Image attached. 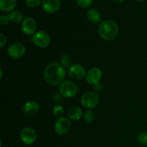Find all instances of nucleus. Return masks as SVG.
<instances>
[{"mask_svg":"<svg viewBox=\"0 0 147 147\" xmlns=\"http://www.w3.org/2000/svg\"><path fill=\"white\" fill-rule=\"evenodd\" d=\"M83 119L87 123H91L95 119L94 113L91 110H87L83 114Z\"/></svg>","mask_w":147,"mask_h":147,"instance_id":"6ab92c4d","label":"nucleus"},{"mask_svg":"<svg viewBox=\"0 0 147 147\" xmlns=\"http://www.w3.org/2000/svg\"><path fill=\"white\" fill-rule=\"evenodd\" d=\"M25 46L21 42H14L10 45L7 49L8 55L11 58L19 59L21 58L25 54Z\"/></svg>","mask_w":147,"mask_h":147,"instance_id":"0eeeda50","label":"nucleus"},{"mask_svg":"<svg viewBox=\"0 0 147 147\" xmlns=\"http://www.w3.org/2000/svg\"><path fill=\"white\" fill-rule=\"evenodd\" d=\"M21 30L23 34L25 35H32L37 30V23L34 18L27 17L24 19L21 24Z\"/></svg>","mask_w":147,"mask_h":147,"instance_id":"1a4fd4ad","label":"nucleus"},{"mask_svg":"<svg viewBox=\"0 0 147 147\" xmlns=\"http://www.w3.org/2000/svg\"><path fill=\"white\" fill-rule=\"evenodd\" d=\"M0 72H1V76H0V78H1V79L2 78V76H3V71H2V69H0Z\"/></svg>","mask_w":147,"mask_h":147,"instance_id":"bb28decb","label":"nucleus"},{"mask_svg":"<svg viewBox=\"0 0 147 147\" xmlns=\"http://www.w3.org/2000/svg\"><path fill=\"white\" fill-rule=\"evenodd\" d=\"M67 115L70 120L77 121L80 120V118L83 116V111L78 106H73L67 111Z\"/></svg>","mask_w":147,"mask_h":147,"instance_id":"4468645a","label":"nucleus"},{"mask_svg":"<svg viewBox=\"0 0 147 147\" xmlns=\"http://www.w3.org/2000/svg\"><path fill=\"white\" fill-rule=\"evenodd\" d=\"M70 63V57L67 55H64L62 57L61 59V65H62L64 66H67Z\"/></svg>","mask_w":147,"mask_h":147,"instance_id":"b1692460","label":"nucleus"},{"mask_svg":"<svg viewBox=\"0 0 147 147\" xmlns=\"http://www.w3.org/2000/svg\"><path fill=\"white\" fill-rule=\"evenodd\" d=\"M9 21H10V20L8 16L1 15V17H0V22H1V25H5L9 22Z\"/></svg>","mask_w":147,"mask_h":147,"instance_id":"393cba45","label":"nucleus"},{"mask_svg":"<svg viewBox=\"0 0 147 147\" xmlns=\"http://www.w3.org/2000/svg\"><path fill=\"white\" fill-rule=\"evenodd\" d=\"M20 139L23 144L27 146H30L37 140V134L32 128L25 127L22 129L20 132Z\"/></svg>","mask_w":147,"mask_h":147,"instance_id":"6e6552de","label":"nucleus"},{"mask_svg":"<svg viewBox=\"0 0 147 147\" xmlns=\"http://www.w3.org/2000/svg\"><path fill=\"white\" fill-rule=\"evenodd\" d=\"M71 128V121L67 117L59 118L55 121L54 126L55 131L59 135H65L68 133Z\"/></svg>","mask_w":147,"mask_h":147,"instance_id":"39448f33","label":"nucleus"},{"mask_svg":"<svg viewBox=\"0 0 147 147\" xmlns=\"http://www.w3.org/2000/svg\"><path fill=\"white\" fill-rule=\"evenodd\" d=\"M7 43V37L4 35V33H0V47L2 48Z\"/></svg>","mask_w":147,"mask_h":147,"instance_id":"5701e85b","label":"nucleus"},{"mask_svg":"<svg viewBox=\"0 0 147 147\" xmlns=\"http://www.w3.org/2000/svg\"><path fill=\"white\" fill-rule=\"evenodd\" d=\"M10 21H11L14 23H20L22 22L23 17H24V14L20 10H14V11H11V12L8 15Z\"/></svg>","mask_w":147,"mask_h":147,"instance_id":"f3484780","label":"nucleus"},{"mask_svg":"<svg viewBox=\"0 0 147 147\" xmlns=\"http://www.w3.org/2000/svg\"><path fill=\"white\" fill-rule=\"evenodd\" d=\"M17 5V0H0V9L3 11H12Z\"/></svg>","mask_w":147,"mask_h":147,"instance_id":"2eb2a0df","label":"nucleus"},{"mask_svg":"<svg viewBox=\"0 0 147 147\" xmlns=\"http://www.w3.org/2000/svg\"><path fill=\"white\" fill-rule=\"evenodd\" d=\"M102 78V71L98 67H92L87 72L86 76V81L90 85H96Z\"/></svg>","mask_w":147,"mask_h":147,"instance_id":"9b49d317","label":"nucleus"},{"mask_svg":"<svg viewBox=\"0 0 147 147\" xmlns=\"http://www.w3.org/2000/svg\"><path fill=\"white\" fill-rule=\"evenodd\" d=\"M68 75L73 80H80L86 77V69L80 64H73L69 67Z\"/></svg>","mask_w":147,"mask_h":147,"instance_id":"9d476101","label":"nucleus"},{"mask_svg":"<svg viewBox=\"0 0 147 147\" xmlns=\"http://www.w3.org/2000/svg\"><path fill=\"white\" fill-rule=\"evenodd\" d=\"M43 75L48 84L57 86L63 82L65 77V69L60 63H52L45 67Z\"/></svg>","mask_w":147,"mask_h":147,"instance_id":"f257e3e1","label":"nucleus"},{"mask_svg":"<svg viewBox=\"0 0 147 147\" xmlns=\"http://www.w3.org/2000/svg\"><path fill=\"white\" fill-rule=\"evenodd\" d=\"M113 1H115V2H116V3H121V2H122L123 1H124V0H113Z\"/></svg>","mask_w":147,"mask_h":147,"instance_id":"a878e982","label":"nucleus"},{"mask_svg":"<svg viewBox=\"0 0 147 147\" xmlns=\"http://www.w3.org/2000/svg\"><path fill=\"white\" fill-rule=\"evenodd\" d=\"M53 113L55 116L60 118L62 117V116H63V113H64V109H63V107L61 105L57 104L55 105V106H53Z\"/></svg>","mask_w":147,"mask_h":147,"instance_id":"a211bd4d","label":"nucleus"},{"mask_svg":"<svg viewBox=\"0 0 147 147\" xmlns=\"http://www.w3.org/2000/svg\"><path fill=\"white\" fill-rule=\"evenodd\" d=\"M40 110V104L37 101L31 100L24 103L23 106L22 111L24 114L27 116H34Z\"/></svg>","mask_w":147,"mask_h":147,"instance_id":"ddd939ff","label":"nucleus"},{"mask_svg":"<svg viewBox=\"0 0 147 147\" xmlns=\"http://www.w3.org/2000/svg\"><path fill=\"white\" fill-rule=\"evenodd\" d=\"M138 1H139V2H143V1H144L145 0H137Z\"/></svg>","mask_w":147,"mask_h":147,"instance_id":"cd10ccee","label":"nucleus"},{"mask_svg":"<svg viewBox=\"0 0 147 147\" xmlns=\"http://www.w3.org/2000/svg\"><path fill=\"white\" fill-rule=\"evenodd\" d=\"M87 17L89 21L95 23V24L100 23L101 21V15H100V12L95 9H90L88 11Z\"/></svg>","mask_w":147,"mask_h":147,"instance_id":"dca6fc26","label":"nucleus"},{"mask_svg":"<svg viewBox=\"0 0 147 147\" xmlns=\"http://www.w3.org/2000/svg\"><path fill=\"white\" fill-rule=\"evenodd\" d=\"M137 139L140 144L147 146V132H142L138 136Z\"/></svg>","mask_w":147,"mask_h":147,"instance_id":"aec40b11","label":"nucleus"},{"mask_svg":"<svg viewBox=\"0 0 147 147\" xmlns=\"http://www.w3.org/2000/svg\"><path fill=\"white\" fill-rule=\"evenodd\" d=\"M80 103L86 109H93L96 107L99 103L98 95L94 91L86 92L80 98Z\"/></svg>","mask_w":147,"mask_h":147,"instance_id":"7ed1b4c3","label":"nucleus"},{"mask_svg":"<svg viewBox=\"0 0 147 147\" xmlns=\"http://www.w3.org/2000/svg\"><path fill=\"white\" fill-rule=\"evenodd\" d=\"M26 4L30 7H37L40 5V2H42L40 0H25Z\"/></svg>","mask_w":147,"mask_h":147,"instance_id":"4be33fe9","label":"nucleus"},{"mask_svg":"<svg viewBox=\"0 0 147 147\" xmlns=\"http://www.w3.org/2000/svg\"><path fill=\"white\" fill-rule=\"evenodd\" d=\"M98 34L103 40L111 41L119 34V26L113 20H105L99 25Z\"/></svg>","mask_w":147,"mask_h":147,"instance_id":"f03ea898","label":"nucleus"},{"mask_svg":"<svg viewBox=\"0 0 147 147\" xmlns=\"http://www.w3.org/2000/svg\"><path fill=\"white\" fill-rule=\"evenodd\" d=\"M59 91L65 98H73L77 94L78 86L72 80H64L59 87Z\"/></svg>","mask_w":147,"mask_h":147,"instance_id":"20e7f679","label":"nucleus"},{"mask_svg":"<svg viewBox=\"0 0 147 147\" xmlns=\"http://www.w3.org/2000/svg\"><path fill=\"white\" fill-rule=\"evenodd\" d=\"M76 1L78 5L80 6V7H88L91 5L93 0H76Z\"/></svg>","mask_w":147,"mask_h":147,"instance_id":"412c9836","label":"nucleus"},{"mask_svg":"<svg viewBox=\"0 0 147 147\" xmlns=\"http://www.w3.org/2000/svg\"><path fill=\"white\" fill-rule=\"evenodd\" d=\"M32 42L37 47L45 48L50 45V37L46 32L40 30L33 34Z\"/></svg>","mask_w":147,"mask_h":147,"instance_id":"423d86ee","label":"nucleus"},{"mask_svg":"<svg viewBox=\"0 0 147 147\" xmlns=\"http://www.w3.org/2000/svg\"><path fill=\"white\" fill-rule=\"evenodd\" d=\"M43 10L47 13H54L60 7V0H42L41 2Z\"/></svg>","mask_w":147,"mask_h":147,"instance_id":"f8f14e48","label":"nucleus"}]
</instances>
